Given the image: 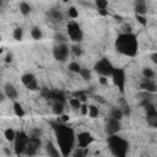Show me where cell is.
Here are the masks:
<instances>
[{
  "instance_id": "cell-9",
  "label": "cell",
  "mask_w": 157,
  "mask_h": 157,
  "mask_svg": "<svg viewBox=\"0 0 157 157\" xmlns=\"http://www.w3.org/2000/svg\"><path fill=\"white\" fill-rule=\"evenodd\" d=\"M40 96L45 99L49 101H54V102H60V103H65L66 98L63 91H58V90H49V88H42L40 90Z\"/></svg>"
},
{
  "instance_id": "cell-14",
  "label": "cell",
  "mask_w": 157,
  "mask_h": 157,
  "mask_svg": "<svg viewBox=\"0 0 157 157\" xmlns=\"http://www.w3.org/2000/svg\"><path fill=\"white\" fill-rule=\"evenodd\" d=\"M76 140H77L78 146H80L81 148H86V147H88V146L94 141V137L92 136L91 132H88V131H82V132H80V134L76 136Z\"/></svg>"
},
{
  "instance_id": "cell-10",
  "label": "cell",
  "mask_w": 157,
  "mask_h": 157,
  "mask_svg": "<svg viewBox=\"0 0 157 157\" xmlns=\"http://www.w3.org/2000/svg\"><path fill=\"white\" fill-rule=\"evenodd\" d=\"M69 53H70V48L66 43L55 44L53 48V56L58 61H65L69 56Z\"/></svg>"
},
{
  "instance_id": "cell-24",
  "label": "cell",
  "mask_w": 157,
  "mask_h": 157,
  "mask_svg": "<svg viewBox=\"0 0 157 157\" xmlns=\"http://www.w3.org/2000/svg\"><path fill=\"white\" fill-rule=\"evenodd\" d=\"M31 36H32V38H33V39H36V40L40 39V38L43 37L42 29H40L39 27H33V28L31 29Z\"/></svg>"
},
{
  "instance_id": "cell-26",
  "label": "cell",
  "mask_w": 157,
  "mask_h": 157,
  "mask_svg": "<svg viewBox=\"0 0 157 157\" xmlns=\"http://www.w3.org/2000/svg\"><path fill=\"white\" fill-rule=\"evenodd\" d=\"M98 114H99L98 107L94 105V104H90L88 105V115H90V118H97Z\"/></svg>"
},
{
  "instance_id": "cell-12",
  "label": "cell",
  "mask_w": 157,
  "mask_h": 157,
  "mask_svg": "<svg viewBox=\"0 0 157 157\" xmlns=\"http://www.w3.org/2000/svg\"><path fill=\"white\" fill-rule=\"evenodd\" d=\"M21 82H22V85H23L26 88H28L29 91H37V90H39L37 78H36V76H34L33 74L27 72V74L22 75V77H21Z\"/></svg>"
},
{
  "instance_id": "cell-42",
  "label": "cell",
  "mask_w": 157,
  "mask_h": 157,
  "mask_svg": "<svg viewBox=\"0 0 157 157\" xmlns=\"http://www.w3.org/2000/svg\"><path fill=\"white\" fill-rule=\"evenodd\" d=\"M69 120H70V117H69V115H61V123L66 124Z\"/></svg>"
},
{
  "instance_id": "cell-41",
  "label": "cell",
  "mask_w": 157,
  "mask_h": 157,
  "mask_svg": "<svg viewBox=\"0 0 157 157\" xmlns=\"http://www.w3.org/2000/svg\"><path fill=\"white\" fill-rule=\"evenodd\" d=\"M11 60H12V54L11 53H7L6 56H5V61L6 63H11Z\"/></svg>"
},
{
  "instance_id": "cell-31",
  "label": "cell",
  "mask_w": 157,
  "mask_h": 157,
  "mask_svg": "<svg viewBox=\"0 0 157 157\" xmlns=\"http://www.w3.org/2000/svg\"><path fill=\"white\" fill-rule=\"evenodd\" d=\"M120 103H121V107H119V108L121 109L123 114H124V115H129V114H130V107H129V104L125 102L124 98L120 99Z\"/></svg>"
},
{
  "instance_id": "cell-1",
  "label": "cell",
  "mask_w": 157,
  "mask_h": 157,
  "mask_svg": "<svg viewBox=\"0 0 157 157\" xmlns=\"http://www.w3.org/2000/svg\"><path fill=\"white\" fill-rule=\"evenodd\" d=\"M50 126L54 131L61 156L69 157L74 150L75 141H76V135L74 129L67 126L64 123H58V121H50Z\"/></svg>"
},
{
  "instance_id": "cell-40",
  "label": "cell",
  "mask_w": 157,
  "mask_h": 157,
  "mask_svg": "<svg viewBox=\"0 0 157 157\" xmlns=\"http://www.w3.org/2000/svg\"><path fill=\"white\" fill-rule=\"evenodd\" d=\"M150 58H151V61H152L153 64H156V65H157V52H156V53H152Z\"/></svg>"
},
{
  "instance_id": "cell-7",
  "label": "cell",
  "mask_w": 157,
  "mask_h": 157,
  "mask_svg": "<svg viewBox=\"0 0 157 157\" xmlns=\"http://www.w3.org/2000/svg\"><path fill=\"white\" fill-rule=\"evenodd\" d=\"M145 108V113H146V121L150 126L152 128H157V109L156 107L150 103L147 99H145L142 103H141Z\"/></svg>"
},
{
  "instance_id": "cell-30",
  "label": "cell",
  "mask_w": 157,
  "mask_h": 157,
  "mask_svg": "<svg viewBox=\"0 0 157 157\" xmlns=\"http://www.w3.org/2000/svg\"><path fill=\"white\" fill-rule=\"evenodd\" d=\"M69 104L74 108V109H80L81 105H82V102L78 99V98H75V97H71L69 99Z\"/></svg>"
},
{
  "instance_id": "cell-6",
  "label": "cell",
  "mask_w": 157,
  "mask_h": 157,
  "mask_svg": "<svg viewBox=\"0 0 157 157\" xmlns=\"http://www.w3.org/2000/svg\"><path fill=\"white\" fill-rule=\"evenodd\" d=\"M66 31H67L69 38H70L74 43L78 44V43L83 39V31H82V28H81V26H80L78 23H76V22H74V21L69 22L67 26H66Z\"/></svg>"
},
{
  "instance_id": "cell-28",
  "label": "cell",
  "mask_w": 157,
  "mask_h": 157,
  "mask_svg": "<svg viewBox=\"0 0 157 157\" xmlns=\"http://www.w3.org/2000/svg\"><path fill=\"white\" fill-rule=\"evenodd\" d=\"M81 65L78 64V63H76V61H71L70 64H69V71H71V72H75V74H80V71H81Z\"/></svg>"
},
{
  "instance_id": "cell-45",
  "label": "cell",
  "mask_w": 157,
  "mask_h": 157,
  "mask_svg": "<svg viewBox=\"0 0 157 157\" xmlns=\"http://www.w3.org/2000/svg\"><path fill=\"white\" fill-rule=\"evenodd\" d=\"M97 101H99V102H102V103H104V99H103V97H101V96H96L94 97Z\"/></svg>"
},
{
  "instance_id": "cell-29",
  "label": "cell",
  "mask_w": 157,
  "mask_h": 157,
  "mask_svg": "<svg viewBox=\"0 0 157 157\" xmlns=\"http://www.w3.org/2000/svg\"><path fill=\"white\" fill-rule=\"evenodd\" d=\"M142 76L144 78H153L155 77V71L151 67H144L142 69Z\"/></svg>"
},
{
  "instance_id": "cell-22",
  "label": "cell",
  "mask_w": 157,
  "mask_h": 157,
  "mask_svg": "<svg viewBox=\"0 0 157 157\" xmlns=\"http://www.w3.org/2000/svg\"><path fill=\"white\" fill-rule=\"evenodd\" d=\"M31 11H32V7H31V5H29L28 2H26V1L20 2V12H21L23 16L29 15Z\"/></svg>"
},
{
  "instance_id": "cell-39",
  "label": "cell",
  "mask_w": 157,
  "mask_h": 157,
  "mask_svg": "<svg viewBox=\"0 0 157 157\" xmlns=\"http://www.w3.org/2000/svg\"><path fill=\"white\" fill-rule=\"evenodd\" d=\"M98 81H99V83H101V85H108V77H104V76H99Z\"/></svg>"
},
{
  "instance_id": "cell-19",
  "label": "cell",
  "mask_w": 157,
  "mask_h": 157,
  "mask_svg": "<svg viewBox=\"0 0 157 157\" xmlns=\"http://www.w3.org/2000/svg\"><path fill=\"white\" fill-rule=\"evenodd\" d=\"M12 107H13V113H15V115H16V117H18V118L25 117V109L22 108V105H21L17 101H13Z\"/></svg>"
},
{
  "instance_id": "cell-34",
  "label": "cell",
  "mask_w": 157,
  "mask_h": 157,
  "mask_svg": "<svg viewBox=\"0 0 157 157\" xmlns=\"http://www.w3.org/2000/svg\"><path fill=\"white\" fill-rule=\"evenodd\" d=\"M83 80H86V81H88L90 78H91V71L88 70V69H81V71H80V74H78Z\"/></svg>"
},
{
  "instance_id": "cell-8",
  "label": "cell",
  "mask_w": 157,
  "mask_h": 157,
  "mask_svg": "<svg viewBox=\"0 0 157 157\" xmlns=\"http://www.w3.org/2000/svg\"><path fill=\"white\" fill-rule=\"evenodd\" d=\"M112 81H113L114 86L119 90V92L124 93V91H125V82H126V76H125L124 69L115 67L113 74H112Z\"/></svg>"
},
{
  "instance_id": "cell-43",
  "label": "cell",
  "mask_w": 157,
  "mask_h": 157,
  "mask_svg": "<svg viewBox=\"0 0 157 157\" xmlns=\"http://www.w3.org/2000/svg\"><path fill=\"white\" fill-rule=\"evenodd\" d=\"M98 13L101 16H108V10H98Z\"/></svg>"
},
{
  "instance_id": "cell-46",
  "label": "cell",
  "mask_w": 157,
  "mask_h": 157,
  "mask_svg": "<svg viewBox=\"0 0 157 157\" xmlns=\"http://www.w3.org/2000/svg\"><path fill=\"white\" fill-rule=\"evenodd\" d=\"M4 152H5V155H6V156H10V155H11V151H10L9 148H6V147L4 148Z\"/></svg>"
},
{
  "instance_id": "cell-33",
  "label": "cell",
  "mask_w": 157,
  "mask_h": 157,
  "mask_svg": "<svg viewBox=\"0 0 157 157\" xmlns=\"http://www.w3.org/2000/svg\"><path fill=\"white\" fill-rule=\"evenodd\" d=\"M96 6L98 10H107L108 7V1L107 0H96Z\"/></svg>"
},
{
  "instance_id": "cell-27",
  "label": "cell",
  "mask_w": 157,
  "mask_h": 157,
  "mask_svg": "<svg viewBox=\"0 0 157 157\" xmlns=\"http://www.w3.org/2000/svg\"><path fill=\"white\" fill-rule=\"evenodd\" d=\"M12 37H13L15 40H22V38H23V29L21 27H16L13 29V32H12Z\"/></svg>"
},
{
  "instance_id": "cell-2",
  "label": "cell",
  "mask_w": 157,
  "mask_h": 157,
  "mask_svg": "<svg viewBox=\"0 0 157 157\" xmlns=\"http://www.w3.org/2000/svg\"><path fill=\"white\" fill-rule=\"evenodd\" d=\"M115 50L126 56H135L137 54V38L134 33H120L114 43Z\"/></svg>"
},
{
  "instance_id": "cell-11",
  "label": "cell",
  "mask_w": 157,
  "mask_h": 157,
  "mask_svg": "<svg viewBox=\"0 0 157 157\" xmlns=\"http://www.w3.org/2000/svg\"><path fill=\"white\" fill-rule=\"evenodd\" d=\"M121 130V121L117 120L112 117L105 119V132L109 135H115Z\"/></svg>"
},
{
  "instance_id": "cell-36",
  "label": "cell",
  "mask_w": 157,
  "mask_h": 157,
  "mask_svg": "<svg viewBox=\"0 0 157 157\" xmlns=\"http://www.w3.org/2000/svg\"><path fill=\"white\" fill-rule=\"evenodd\" d=\"M50 16H52L53 20H55V21H61V20H63V15H61V12L58 11V10L50 11Z\"/></svg>"
},
{
  "instance_id": "cell-23",
  "label": "cell",
  "mask_w": 157,
  "mask_h": 157,
  "mask_svg": "<svg viewBox=\"0 0 157 157\" xmlns=\"http://www.w3.org/2000/svg\"><path fill=\"white\" fill-rule=\"evenodd\" d=\"M110 117L114 118V119H117V120H120V121H121L124 114H123L121 109H120L119 107H117V108H113V109L110 110Z\"/></svg>"
},
{
  "instance_id": "cell-13",
  "label": "cell",
  "mask_w": 157,
  "mask_h": 157,
  "mask_svg": "<svg viewBox=\"0 0 157 157\" xmlns=\"http://www.w3.org/2000/svg\"><path fill=\"white\" fill-rule=\"evenodd\" d=\"M40 145H42V141H40L39 137H31V136H29V141H28L27 147H26V150H25V155H27V156H29V157L34 156V155L37 153L38 148L40 147Z\"/></svg>"
},
{
  "instance_id": "cell-4",
  "label": "cell",
  "mask_w": 157,
  "mask_h": 157,
  "mask_svg": "<svg viewBox=\"0 0 157 157\" xmlns=\"http://www.w3.org/2000/svg\"><path fill=\"white\" fill-rule=\"evenodd\" d=\"M114 66L113 64L107 59V58H102L98 61H96L93 70L99 75V76H104V77H112V74L114 71Z\"/></svg>"
},
{
  "instance_id": "cell-37",
  "label": "cell",
  "mask_w": 157,
  "mask_h": 157,
  "mask_svg": "<svg viewBox=\"0 0 157 157\" xmlns=\"http://www.w3.org/2000/svg\"><path fill=\"white\" fill-rule=\"evenodd\" d=\"M135 18L137 20V22L141 25V26H146L147 25V18L144 16V15H135Z\"/></svg>"
},
{
  "instance_id": "cell-38",
  "label": "cell",
  "mask_w": 157,
  "mask_h": 157,
  "mask_svg": "<svg viewBox=\"0 0 157 157\" xmlns=\"http://www.w3.org/2000/svg\"><path fill=\"white\" fill-rule=\"evenodd\" d=\"M80 110H81V114H82V115L88 114V105H87L86 103H82V105H81Z\"/></svg>"
},
{
  "instance_id": "cell-35",
  "label": "cell",
  "mask_w": 157,
  "mask_h": 157,
  "mask_svg": "<svg viewBox=\"0 0 157 157\" xmlns=\"http://www.w3.org/2000/svg\"><path fill=\"white\" fill-rule=\"evenodd\" d=\"M54 39L58 42V44H59V43H66V37H65L63 33H60V32H56V33L54 34Z\"/></svg>"
},
{
  "instance_id": "cell-18",
  "label": "cell",
  "mask_w": 157,
  "mask_h": 157,
  "mask_svg": "<svg viewBox=\"0 0 157 157\" xmlns=\"http://www.w3.org/2000/svg\"><path fill=\"white\" fill-rule=\"evenodd\" d=\"M147 12V6H146V2L140 0V1H136L135 2V13L136 15H144Z\"/></svg>"
},
{
  "instance_id": "cell-21",
  "label": "cell",
  "mask_w": 157,
  "mask_h": 157,
  "mask_svg": "<svg viewBox=\"0 0 157 157\" xmlns=\"http://www.w3.org/2000/svg\"><path fill=\"white\" fill-rule=\"evenodd\" d=\"M52 110L55 115H61L63 112H64V103H60V102H54L53 105H52Z\"/></svg>"
},
{
  "instance_id": "cell-20",
  "label": "cell",
  "mask_w": 157,
  "mask_h": 157,
  "mask_svg": "<svg viewBox=\"0 0 157 157\" xmlns=\"http://www.w3.org/2000/svg\"><path fill=\"white\" fill-rule=\"evenodd\" d=\"M4 137L10 141V142H13L15 141V137H16V131L12 129V128H7L4 130Z\"/></svg>"
},
{
  "instance_id": "cell-44",
  "label": "cell",
  "mask_w": 157,
  "mask_h": 157,
  "mask_svg": "<svg viewBox=\"0 0 157 157\" xmlns=\"http://www.w3.org/2000/svg\"><path fill=\"white\" fill-rule=\"evenodd\" d=\"M114 18H115V21H117V22H119V23H121V22H123V17H121L120 15H115V16H114Z\"/></svg>"
},
{
  "instance_id": "cell-3",
  "label": "cell",
  "mask_w": 157,
  "mask_h": 157,
  "mask_svg": "<svg viewBox=\"0 0 157 157\" xmlns=\"http://www.w3.org/2000/svg\"><path fill=\"white\" fill-rule=\"evenodd\" d=\"M107 144H108V148L112 152V155L114 157H126L128 156V151H129V142L119 136L118 134L115 135H109L107 139Z\"/></svg>"
},
{
  "instance_id": "cell-16",
  "label": "cell",
  "mask_w": 157,
  "mask_h": 157,
  "mask_svg": "<svg viewBox=\"0 0 157 157\" xmlns=\"http://www.w3.org/2000/svg\"><path fill=\"white\" fill-rule=\"evenodd\" d=\"M2 92L6 94L7 98H10V99H12V101H15V99L17 98V96H18V92H17L16 87H15L12 83H10V82H7V83L4 85V91H2Z\"/></svg>"
},
{
  "instance_id": "cell-25",
  "label": "cell",
  "mask_w": 157,
  "mask_h": 157,
  "mask_svg": "<svg viewBox=\"0 0 157 157\" xmlns=\"http://www.w3.org/2000/svg\"><path fill=\"white\" fill-rule=\"evenodd\" d=\"M70 52L72 53V55H74V56H80V55L82 54V48H81V45H80V44L74 43V44L70 47Z\"/></svg>"
},
{
  "instance_id": "cell-17",
  "label": "cell",
  "mask_w": 157,
  "mask_h": 157,
  "mask_svg": "<svg viewBox=\"0 0 157 157\" xmlns=\"http://www.w3.org/2000/svg\"><path fill=\"white\" fill-rule=\"evenodd\" d=\"M45 151H47V153L49 155V157H60L61 156V153H60V151L53 145V142H47L45 144Z\"/></svg>"
},
{
  "instance_id": "cell-32",
  "label": "cell",
  "mask_w": 157,
  "mask_h": 157,
  "mask_svg": "<svg viewBox=\"0 0 157 157\" xmlns=\"http://www.w3.org/2000/svg\"><path fill=\"white\" fill-rule=\"evenodd\" d=\"M67 15L70 18H77L78 17V10L75 6H70L67 10Z\"/></svg>"
},
{
  "instance_id": "cell-5",
  "label": "cell",
  "mask_w": 157,
  "mask_h": 157,
  "mask_svg": "<svg viewBox=\"0 0 157 157\" xmlns=\"http://www.w3.org/2000/svg\"><path fill=\"white\" fill-rule=\"evenodd\" d=\"M28 141H29V135H27L25 131L16 132V137L13 141V151L17 156H21L22 153H25Z\"/></svg>"
},
{
  "instance_id": "cell-15",
  "label": "cell",
  "mask_w": 157,
  "mask_h": 157,
  "mask_svg": "<svg viewBox=\"0 0 157 157\" xmlns=\"http://www.w3.org/2000/svg\"><path fill=\"white\" fill-rule=\"evenodd\" d=\"M140 88L147 93H153L157 91V85L155 83L153 80L151 78H144L141 82H140Z\"/></svg>"
}]
</instances>
